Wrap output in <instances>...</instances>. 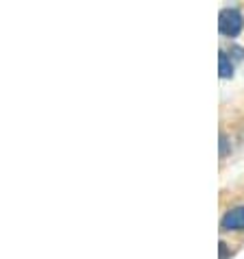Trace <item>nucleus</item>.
<instances>
[{
    "label": "nucleus",
    "mask_w": 244,
    "mask_h": 259,
    "mask_svg": "<svg viewBox=\"0 0 244 259\" xmlns=\"http://www.w3.org/2000/svg\"><path fill=\"white\" fill-rule=\"evenodd\" d=\"M242 24L244 20L240 16V11L235 9H222L220 16H218V28L222 35H227V37H235L240 31H242Z\"/></svg>",
    "instance_id": "nucleus-1"
},
{
    "label": "nucleus",
    "mask_w": 244,
    "mask_h": 259,
    "mask_svg": "<svg viewBox=\"0 0 244 259\" xmlns=\"http://www.w3.org/2000/svg\"><path fill=\"white\" fill-rule=\"evenodd\" d=\"M233 74V66H231V61H229V57L225 53H220V76H231Z\"/></svg>",
    "instance_id": "nucleus-3"
},
{
    "label": "nucleus",
    "mask_w": 244,
    "mask_h": 259,
    "mask_svg": "<svg viewBox=\"0 0 244 259\" xmlns=\"http://www.w3.org/2000/svg\"><path fill=\"white\" fill-rule=\"evenodd\" d=\"M222 231H244V205L229 209L220 220Z\"/></svg>",
    "instance_id": "nucleus-2"
}]
</instances>
